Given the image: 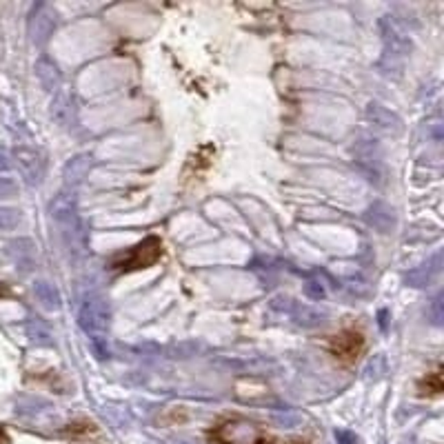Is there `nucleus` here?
I'll list each match as a JSON object with an SVG mask.
<instances>
[{"label": "nucleus", "mask_w": 444, "mask_h": 444, "mask_svg": "<svg viewBox=\"0 0 444 444\" xmlns=\"http://www.w3.org/2000/svg\"><path fill=\"white\" fill-rule=\"evenodd\" d=\"M207 444H316L311 436H278L244 415H222L207 429Z\"/></svg>", "instance_id": "obj_1"}, {"label": "nucleus", "mask_w": 444, "mask_h": 444, "mask_svg": "<svg viewBox=\"0 0 444 444\" xmlns=\"http://www.w3.org/2000/svg\"><path fill=\"white\" fill-rule=\"evenodd\" d=\"M162 256H165L162 240L158 236H147L142 242L132 247V249L113 256L109 267L118 273H134V271H140V269L153 267Z\"/></svg>", "instance_id": "obj_2"}, {"label": "nucleus", "mask_w": 444, "mask_h": 444, "mask_svg": "<svg viewBox=\"0 0 444 444\" xmlns=\"http://www.w3.org/2000/svg\"><path fill=\"white\" fill-rule=\"evenodd\" d=\"M364 349H367V335L358 326H345V329L329 335V340H326V351L340 367L358 364L364 356Z\"/></svg>", "instance_id": "obj_3"}, {"label": "nucleus", "mask_w": 444, "mask_h": 444, "mask_svg": "<svg viewBox=\"0 0 444 444\" xmlns=\"http://www.w3.org/2000/svg\"><path fill=\"white\" fill-rule=\"evenodd\" d=\"M442 394V367L436 364L433 371H429L420 382H417V396L420 398H440Z\"/></svg>", "instance_id": "obj_4"}, {"label": "nucleus", "mask_w": 444, "mask_h": 444, "mask_svg": "<svg viewBox=\"0 0 444 444\" xmlns=\"http://www.w3.org/2000/svg\"><path fill=\"white\" fill-rule=\"evenodd\" d=\"M0 444H11V438L3 426H0Z\"/></svg>", "instance_id": "obj_5"}]
</instances>
